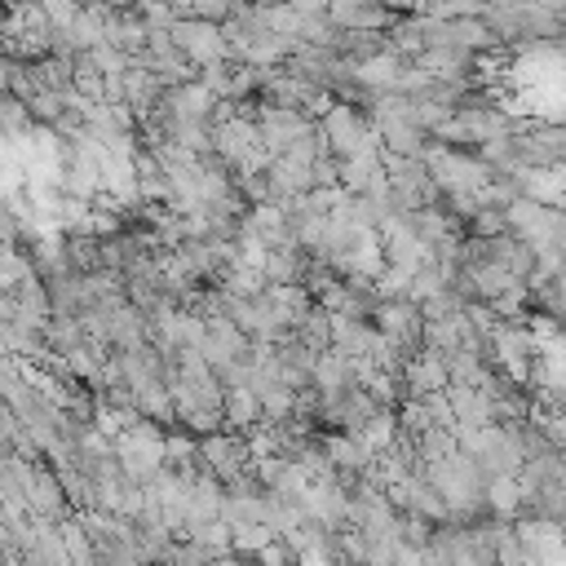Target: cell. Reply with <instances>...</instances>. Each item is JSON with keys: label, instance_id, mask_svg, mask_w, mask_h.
<instances>
[{"label": "cell", "instance_id": "1", "mask_svg": "<svg viewBox=\"0 0 566 566\" xmlns=\"http://www.w3.org/2000/svg\"><path fill=\"white\" fill-rule=\"evenodd\" d=\"M424 478H429V486L442 495V504H447V513L451 517H473V513H482L486 509V478L478 473V464L455 447L447 460H438V464H429V469H420Z\"/></svg>", "mask_w": 566, "mask_h": 566}, {"label": "cell", "instance_id": "2", "mask_svg": "<svg viewBox=\"0 0 566 566\" xmlns=\"http://www.w3.org/2000/svg\"><path fill=\"white\" fill-rule=\"evenodd\" d=\"M212 150L226 164H234L243 177L265 172L270 159H274L265 150V142H261V124L248 119V115H221V119H212Z\"/></svg>", "mask_w": 566, "mask_h": 566}, {"label": "cell", "instance_id": "3", "mask_svg": "<svg viewBox=\"0 0 566 566\" xmlns=\"http://www.w3.org/2000/svg\"><path fill=\"white\" fill-rule=\"evenodd\" d=\"M424 168H429L433 190H442L447 199L478 195V190L495 177L478 155H464V150H451V146H429V150H424Z\"/></svg>", "mask_w": 566, "mask_h": 566}, {"label": "cell", "instance_id": "4", "mask_svg": "<svg viewBox=\"0 0 566 566\" xmlns=\"http://www.w3.org/2000/svg\"><path fill=\"white\" fill-rule=\"evenodd\" d=\"M115 464H119V473L128 482L150 486L164 473V433H159V424H150V420L128 424L115 438Z\"/></svg>", "mask_w": 566, "mask_h": 566}, {"label": "cell", "instance_id": "5", "mask_svg": "<svg viewBox=\"0 0 566 566\" xmlns=\"http://www.w3.org/2000/svg\"><path fill=\"white\" fill-rule=\"evenodd\" d=\"M323 137H327V150L336 159H354V155H367V150H380V133L349 106V102H336L323 119H318Z\"/></svg>", "mask_w": 566, "mask_h": 566}, {"label": "cell", "instance_id": "6", "mask_svg": "<svg viewBox=\"0 0 566 566\" xmlns=\"http://www.w3.org/2000/svg\"><path fill=\"white\" fill-rule=\"evenodd\" d=\"M168 35H172V44L181 49V57H186L190 66H199V71H208V66H221V62L230 57V44H226V31H221V27H212V22H195V18H177Z\"/></svg>", "mask_w": 566, "mask_h": 566}, {"label": "cell", "instance_id": "7", "mask_svg": "<svg viewBox=\"0 0 566 566\" xmlns=\"http://www.w3.org/2000/svg\"><path fill=\"white\" fill-rule=\"evenodd\" d=\"M376 332L402 354L416 358L424 349V314L411 301H380L376 305Z\"/></svg>", "mask_w": 566, "mask_h": 566}, {"label": "cell", "instance_id": "8", "mask_svg": "<svg viewBox=\"0 0 566 566\" xmlns=\"http://www.w3.org/2000/svg\"><path fill=\"white\" fill-rule=\"evenodd\" d=\"M491 358H495V367H500L513 385H526L531 371H535V358H539V349H535L526 323H500V332H495V340H491Z\"/></svg>", "mask_w": 566, "mask_h": 566}, {"label": "cell", "instance_id": "9", "mask_svg": "<svg viewBox=\"0 0 566 566\" xmlns=\"http://www.w3.org/2000/svg\"><path fill=\"white\" fill-rule=\"evenodd\" d=\"M199 460H203V473H212L217 482H239L248 478V464H252V451L243 438H230V433H208L199 442Z\"/></svg>", "mask_w": 566, "mask_h": 566}, {"label": "cell", "instance_id": "10", "mask_svg": "<svg viewBox=\"0 0 566 566\" xmlns=\"http://www.w3.org/2000/svg\"><path fill=\"white\" fill-rule=\"evenodd\" d=\"M301 513L310 522H318L323 531L340 526L349 517V491L336 482V478H323V482H310L305 495H301Z\"/></svg>", "mask_w": 566, "mask_h": 566}, {"label": "cell", "instance_id": "11", "mask_svg": "<svg viewBox=\"0 0 566 566\" xmlns=\"http://www.w3.org/2000/svg\"><path fill=\"white\" fill-rule=\"evenodd\" d=\"M256 124H261V142H265L270 155H287V150L314 128L301 111H287V106H265V111L256 115Z\"/></svg>", "mask_w": 566, "mask_h": 566}, {"label": "cell", "instance_id": "12", "mask_svg": "<svg viewBox=\"0 0 566 566\" xmlns=\"http://www.w3.org/2000/svg\"><path fill=\"white\" fill-rule=\"evenodd\" d=\"M447 389H451V376H447L442 354L420 349L416 358H407V394H411V402L438 398V394H447Z\"/></svg>", "mask_w": 566, "mask_h": 566}, {"label": "cell", "instance_id": "13", "mask_svg": "<svg viewBox=\"0 0 566 566\" xmlns=\"http://www.w3.org/2000/svg\"><path fill=\"white\" fill-rule=\"evenodd\" d=\"M221 509H226V482H217L212 473H195L190 482V522H186V535L208 526V522H221Z\"/></svg>", "mask_w": 566, "mask_h": 566}, {"label": "cell", "instance_id": "14", "mask_svg": "<svg viewBox=\"0 0 566 566\" xmlns=\"http://www.w3.org/2000/svg\"><path fill=\"white\" fill-rule=\"evenodd\" d=\"M402 57L398 53H376V57H367V62H358L354 66V84L358 88H367L371 97H380V93H398V75H402Z\"/></svg>", "mask_w": 566, "mask_h": 566}, {"label": "cell", "instance_id": "15", "mask_svg": "<svg viewBox=\"0 0 566 566\" xmlns=\"http://www.w3.org/2000/svg\"><path fill=\"white\" fill-rule=\"evenodd\" d=\"M376 411H380V407L371 402V394H367L363 385H354L345 398H336V402H327V407H323V416H327L332 424H340L349 438H354V433H358Z\"/></svg>", "mask_w": 566, "mask_h": 566}, {"label": "cell", "instance_id": "16", "mask_svg": "<svg viewBox=\"0 0 566 566\" xmlns=\"http://www.w3.org/2000/svg\"><path fill=\"white\" fill-rule=\"evenodd\" d=\"M416 62L429 71L433 84H455V88H460L464 71L473 66V53H464V49H424Z\"/></svg>", "mask_w": 566, "mask_h": 566}, {"label": "cell", "instance_id": "17", "mask_svg": "<svg viewBox=\"0 0 566 566\" xmlns=\"http://www.w3.org/2000/svg\"><path fill=\"white\" fill-rule=\"evenodd\" d=\"M221 420L239 433H252V424L261 420V398L248 385H226V402H221Z\"/></svg>", "mask_w": 566, "mask_h": 566}, {"label": "cell", "instance_id": "18", "mask_svg": "<svg viewBox=\"0 0 566 566\" xmlns=\"http://www.w3.org/2000/svg\"><path fill=\"white\" fill-rule=\"evenodd\" d=\"M327 18L345 31H385V27H394V18L376 4H332Z\"/></svg>", "mask_w": 566, "mask_h": 566}, {"label": "cell", "instance_id": "19", "mask_svg": "<svg viewBox=\"0 0 566 566\" xmlns=\"http://www.w3.org/2000/svg\"><path fill=\"white\" fill-rule=\"evenodd\" d=\"M354 438H358V442H363V451L376 460V455H385V451L398 442V416L385 407V411H376V416H371Z\"/></svg>", "mask_w": 566, "mask_h": 566}, {"label": "cell", "instance_id": "20", "mask_svg": "<svg viewBox=\"0 0 566 566\" xmlns=\"http://www.w3.org/2000/svg\"><path fill=\"white\" fill-rule=\"evenodd\" d=\"M301 270H305L301 265V248H287V252H270L261 274H265L270 287H296L301 283Z\"/></svg>", "mask_w": 566, "mask_h": 566}, {"label": "cell", "instance_id": "21", "mask_svg": "<svg viewBox=\"0 0 566 566\" xmlns=\"http://www.w3.org/2000/svg\"><path fill=\"white\" fill-rule=\"evenodd\" d=\"M486 509H491L500 522L517 517V513H522V491H517V478H491V482H486Z\"/></svg>", "mask_w": 566, "mask_h": 566}, {"label": "cell", "instance_id": "22", "mask_svg": "<svg viewBox=\"0 0 566 566\" xmlns=\"http://www.w3.org/2000/svg\"><path fill=\"white\" fill-rule=\"evenodd\" d=\"M274 539H279V535H274L265 522H256V526H239V531H230V553H234V557H243V553L256 557V553L270 548Z\"/></svg>", "mask_w": 566, "mask_h": 566}, {"label": "cell", "instance_id": "23", "mask_svg": "<svg viewBox=\"0 0 566 566\" xmlns=\"http://www.w3.org/2000/svg\"><path fill=\"white\" fill-rule=\"evenodd\" d=\"M27 389V371L13 354H0V402H13Z\"/></svg>", "mask_w": 566, "mask_h": 566}, {"label": "cell", "instance_id": "24", "mask_svg": "<svg viewBox=\"0 0 566 566\" xmlns=\"http://www.w3.org/2000/svg\"><path fill=\"white\" fill-rule=\"evenodd\" d=\"M13 71H18V66H13V62L0 53V88H9V84H13Z\"/></svg>", "mask_w": 566, "mask_h": 566}, {"label": "cell", "instance_id": "25", "mask_svg": "<svg viewBox=\"0 0 566 566\" xmlns=\"http://www.w3.org/2000/svg\"><path fill=\"white\" fill-rule=\"evenodd\" d=\"M212 566H248V562H243V557H234V553H226V557H217Z\"/></svg>", "mask_w": 566, "mask_h": 566}, {"label": "cell", "instance_id": "26", "mask_svg": "<svg viewBox=\"0 0 566 566\" xmlns=\"http://www.w3.org/2000/svg\"><path fill=\"white\" fill-rule=\"evenodd\" d=\"M557 217H562V239H566V208H557Z\"/></svg>", "mask_w": 566, "mask_h": 566}]
</instances>
